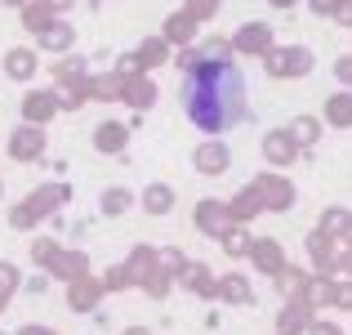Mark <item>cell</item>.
Returning a JSON list of instances; mask_svg holds the SVG:
<instances>
[{
    "mask_svg": "<svg viewBox=\"0 0 352 335\" xmlns=\"http://www.w3.org/2000/svg\"><path fill=\"white\" fill-rule=\"evenodd\" d=\"M294 139H299V143H312V139H317V121H294Z\"/></svg>",
    "mask_w": 352,
    "mask_h": 335,
    "instance_id": "ba28073f",
    "label": "cell"
},
{
    "mask_svg": "<svg viewBox=\"0 0 352 335\" xmlns=\"http://www.w3.org/2000/svg\"><path fill=\"white\" fill-rule=\"evenodd\" d=\"M170 36H192V18H170Z\"/></svg>",
    "mask_w": 352,
    "mask_h": 335,
    "instance_id": "7c38bea8",
    "label": "cell"
},
{
    "mask_svg": "<svg viewBox=\"0 0 352 335\" xmlns=\"http://www.w3.org/2000/svg\"><path fill=\"white\" fill-rule=\"evenodd\" d=\"M98 148H125V130H120V125H103V130H98Z\"/></svg>",
    "mask_w": 352,
    "mask_h": 335,
    "instance_id": "8992f818",
    "label": "cell"
},
{
    "mask_svg": "<svg viewBox=\"0 0 352 335\" xmlns=\"http://www.w3.org/2000/svg\"><path fill=\"white\" fill-rule=\"evenodd\" d=\"M339 77H344V81H352V59H339Z\"/></svg>",
    "mask_w": 352,
    "mask_h": 335,
    "instance_id": "5bb4252c",
    "label": "cell"
},
{
    "mask_svg": "<svg viewBox=\"0 0 352 335\" xmlns=\"http://www.w3.org/2000/svg\"><path fill=\"white\" fill-rule=\"evenodd\" d=\"M335 121H339V125H348V121H352V99H348V94H339V103H335Z\"/></svg>",
    "mask_w": 352,
    "mask_h": 335,
    "instance_id": "30bf717a",
    "label": "cell"
},
{
    "mask_svg": "<svg viewBox=\"0 0 352 335\" xmlns=\"http://www.w3.org/2000/svg\"><path fill=\"white\" fill-rule=\"evenodd\" d=\"M183 112L206 134H228L245 121V77L236 63H197L183 77Z\"/></svg>",
    "mask_w": 352,
    "mask_h": 335,
    "instance_id": "6da1fadb",
    "label": "cell"
},
{
    "mask_svg": "<svg viewBox=\"0 0 352 335\" xmlns=\"http://www.w3.org/2000/svg\"><path fill=\"white\" fill-rule=\"evenodd\" d=\"M272 5H281V9H285V5H294V0H272Z\"/></svg>",
    "mask_w": 352,
    "mask_h": 335,
    "instance_id": "9a60e30c",
    "label": "cell"
},
{
    "mask_svg": "<svg viewBox=\"0 0 352 335\" xmlns=\"http://www.w3.org/2000/svg\"><path fill=\"white\" fill-rule=\"evenodd\" d=\"M263 152L272 156L276 165L290 161V156H294V139H290V130H272V134H267V143H263Z\"/></svg>",
    "mask_w": 352,
    "mask_h": 335,
    "instance_id": "277c9868",
    "label": "cell"
},
{
    "mask_svg": "<svg viewBox=\"0 0 352 335\" xmlns=\"http://www.w3.org/2000/svg\"><path fill=\"white\" fill-rule=\"evenodd\" d=\"M267 72H272V77H303V72L312 68V54L308 50H272L267 54Z\"/></svg>",
    "mask_w": 352,
    "mask_h": 335,
    "instance_id": "7a4b0ae2",
    "label": "cell"
},
{
    "mask_svg": "<svg viewBox=\"0 0 352 335\" xmlns=\"http://www.w3.org/2000/svg\"><path fill=\"white\" fill-rule=\"evenodd\" d=\"M9 72H14V77H32V54L14 50V54H9Z\"/></svg>",
    "mask_w": 352,
    "mask_h": 335,
    "instance_id": "52a82bcc",
    "label": "cell"
},
{
    "mask_svg": "<svg viewBox=\"0 0 352 335\" xmlns=\"http://www.w3.org/2000/svg\"><path fill=\"white\" fill-rule=\"evenodd\" d=\"M312 9L317 14H339V0H312Z\"/></svg>",
    "mask_w": 352,
    "mask_h": 335,
    "instance_id": "4fadbf2b",
    "label": "cell"
},
{
    "mask_svg": "<svg viewBox=\"0 0 352 335\" xmlns=\"http://www.w3.org/2000/svg\"><path fill=\"white\" fill-rule=\"evenodd\" d=\"M103 210H107V215H120V210H125V192H107V197H103Z\"/></svg>",
    "mask_w": 352,
    "mask_h": 335,
    "instance_id": "8fae6325",
    "label": "cell"
},
{
    "mask_svg": "<svg viewBox=\"0 0 352 335\" xmlns=\"http://www.w3.org/2000/svg\"><path fill=\"white\" fill-rule=\"evenodd\" d=\"M236 45L241 50H267V45H272V32H267V23H245L241 36H236Z\"/></svg>",
    "mask_w": 352,
    "mask_h": 335,
    "instance_id": "5b68a950",
    "label": "cell"
},
{
    "mask_svg": "<svg viewBox=\"0 0 352 335\" xmlns=\"http://www.w3.org/2000/svg\"><path fill=\"white\" fill-rule=\"evenodd\" d=\"M147 201H152L147 210H156V215H165V210H170V192H165V188H152V197H147Z\"/></svg>",
    "mask_w": 352,
    "mask_h": 335,
    "instance_id": "9c48e42d",
    "label": "cell"
},
{
    "mask_svg": "<svg viewBox=\"0 0 352 335\" xmlns=\"http://www.w3.org/2000/svg\"><path fill=\"white\" fill-rule=\"evenodd\" d=\"M228 161H232V156H228V148H223V143H206V148L197 152L201 174H223V170H228Z\"/></svg>",
    "mask_w": 352,
    "mask_h": 335,
    "instance_id": "3957f363",
    "label": "cell"
}]
</instances>
